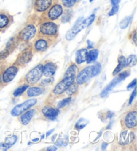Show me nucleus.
<instances>
[{
	"mask_svg": "<svg viewBox=\"0 0 137 151\" xmlns=\"http://www.w3.org/2000/svg\"><path fill=\"white\" fill-rule=\"evenodd\" d=\"M12 146H11L9 144H7L6 142H0V150L2 151H6L9 149Z\"/></svg>",
	"mask_w": 137,
	"mask_h": 151,
	"instance_id": "38",
	"label": "nucleus"
},
{
	"mask_svg": "<svg viewBox=\"0 0 137 151\" xmlns=\"http://www.w3.org/2000/svg\"><path fill=\"white\" fill-rule=\"evenodd\" d=\"M133 130H123L119 138V144L121 145H127L130 144L135 139V134Z\"/></svg>",
	"mask_w": 137,
	"mask_h": 151,
	"instance_id": "17",
	"label": "nucleus"
},
{
	"mask_svg": "<svg viewBox=\"0 0 137 151\" xmlns=\"http://www.w3.org/2000/svg\"><path fill=\"white\" fill-rule=\"evenodd\" d=\"M62 18H61V22L63 23L69 22L71 18H72V11L70 10L69 9H67L66 10H64V12L62 15Z\"/></svg>",
	"mask_w": 137,
	"mask_h": 151,
	"instance_id": "30",
	"label": "nucleus"
},
{
	"mask_svg": "<svg viewBox=\"0 0 137 151\" xmlns=\"http://www.w3.org/2000/svg\"><path fill=\"white\" fill-rule=\"evenodd\" d=\"M37 102H38V100L36 99H28L23 103L15 106L11 111V114L13 116L15 117L19 116L21 114H22L25 111H28V109H30L31 107H33L34 106H35Z\"/></svg>",
	"mask_w": 137,
	"mask_h": 151,
	"instance_id": "9",
	"label": "nucleus"
},
{
	"mask_svg": "<svg viewBox=\"0 0 137 151\" xmlns=\"http://www.w3.org/2000/svg\"><path fill=\"white\" fill-rule=\"evenodd\" d=\"M54 1L55 0H35L33 6L34 12L43 14L52 6Z\"/></svg>",
	"mask_w": 137,
	"mask_h": 151,
	"instance_id": "16",
	"label": "nucleus"
},
{
	"mask_svg": "<svg viewBox=\"0 0 137 151\" xmlns=\"http://www.w3.org/2000/svg\"><path fill=\"white\" fill-rule=\"evenodd\" d=\"M56 145L58 147H62V146L64 145V141H63L62 139H58L56 142Z\"/></svg>",
	"mask_w": 137,
	"mask_h": 151,
	"instance_id": "45",
	"label": "nucleus"
},
{
	"mask_svg": "<svg viewBox=\"0 0 137 151\" xmlns=\"http://www.w3.org/2000/svg\"><path fill=\"white\" fill-rule=\"evenodd\" d=\"M79 85L76 82H74L72 85H71L68 89L66 91V94L68 97H72L73 95H76L78 91Z\"/></svg>",
	"mask_w": 137,
	"mask_h": 151,
	"instance_id": "27",
	"label": "nucleus"
},
{
	"mask_svg": "<svg viewBox=\"0 0 137 151\" xmlns=\"http://www.w3.org/2000/svg\"><path fill=\"white\" fill-rule=\"evenodd\" d=\"M110 4H111V6H114L119 4L120 2L121 1V0H110Z\"/></svg>",
	"mask_w": 137,
	"mask_h": 151,
	"instance_id": "44",
	"label": "nucleus"
},
{
	"mask_svg": "<svg viewBox=\"0 0 137 151\" xmlns=\"http://www.w3.org/2000/svg\"><path fill=\"white\" fill-rule=\"evenodd\" d=\"M43 66L44 63H39L34 67L21 79L20 83H26L30 86L36 85L43 76Z\"/></svg>",
	"mask_w": 137,
	"mask_h": 151,
	"instance_id": "4",
	"label": "nucleus"
},
{
	"mask_svg": "<svg viewBox=\"0 0 137 151\" xmlns=\"http://www.w3.org/2000/svg\"><path fill=\"white\" fill-rule=\"evenodd\" d=\"M126 58L125 56L121 55L118 57V65L112 72L113 76H116V75H117L124 68H125V67H126Z\"/></svg>",
	"mask_w": 137,
	"mask_h": 151,
	"instance_id": "22",
	"label": "nucleus"
},
{
	"mask_svg": "<svg viewBox=\"0 0 137 151\" xmlns=\"http://www.w3.org/2000/svg\"><path fill=\"white\" fill-rule=\"evenodd\" d=\"M130 70L129 69H127L125 70L124 71H122L121 73L118 74V75H119V76L122 78L123 80H125L126 77H128L129 75H130Z\"/></svg>",
	"mask_w": 137,
	"mask_h": 151,
	"instance_id": "39",
	"label": "nucleus"
},
{
	"mask_svg": "<svg viewBox=\"0 0 137 151\" xmlns=\"http://www.w3.org/2000/svg\"><path fill=\"white\" fill-rule=\"evenodd\" d=\"M39 139H34L33 141H38Z\"/></svg>",
	"mask_w": 137,
	"mask_h": 151,
	"instance_id": "51",
	"label": "nucleus"
},
{
	"mask_svg": "<svg viewBox=\"0 0 137 151\" xmlns=\"http://www.w3.org/2000/svg\"><path fill=\"white\" fill-rule=\"evenodd\" d=\"M102 65L99 62H96L93 65V72H92V77H96L98 75L101 71Z\"/></svg>",
	"mask_w": 137,
	"mask_h": 151,
	"instance_id": "33",
	"label": "nucleus"
},
{
	"mask_svg": "<svg viewBox=\"0 0 137 151\" xmlns=\"http://www.w3.org/2000/svg\"><path fill=\"white\" fill-rule=\"evenodd\" d=\"M46 150L48 151H54V150H56L57 148L56 147H55V146H50V147L47 148Z\"/></svg>",
	"mask_w": 137,
	"mask_h": 151,
	"instance_id": "47",
	"label": "nucleus"
},
{
	"mask_svg": "<svg viewBox=\"0 0 137 151\" xmlns=\"http://www.w3.org/2000/svg\"><path fill=\"white\" fill-rule=\"evenodd\" d=\"M64 10V7L61 4L54 2L52 6L42 14L44 21H52V22L57 21L62 16Z\"/></svg>",
	"mask_w": 137,
	"mask_h": 151,
	"instance_id": "8",
	"label": "nucleus"
},
{
	"mask_svg": "<svg viewBox=\"0 0 137 151\" xmlns=\"http://www.w3.org/2000/svg\"><path fill=\"white\" fill-rule=\"evenodd\" d=\"M136 79H134L133 81H132V82L130 83V84H129V85H128L127 88H128V90L130 89V88H133L135 87V86H136Z\"/></svg>",
	"mask_w": 137,
	"mask_h": 151,
	"instance_id": "43",
	"label": "nucleus"
},
{
	"mask_svg": "<svg viewBox=\"0 0 137 151\" xmlns=\"http://www.w3.org/2000/svg\"><path fill=\"white\" fill-rule=\"evenodd\" d=\"M124 80L118 75L114 79H113L112 81L106 86V87L104 88V89L102 91V93H101V97L102 98L106 97V96L109 94V93L113 90V88H114L118 83Z\"/></svg>",
	"mask_w": 137,
	"mask_h": 151,
	"instance_id": "20",
	"label": "nucleus"
},
{
	"mask_svg": "<svg viewBox=\"0 0 137 151\" xmlns=\"http://www.w3.org/2000/svg\"><path fill=\"white\" fill-rule=\"evenodd\" d=\"M72 97H68L67 98L64 99L63 100L59 101V102L57 103V105L56 106L58 109H64L66 107V106H67L68 105H69V104L71 103V101H72Z\"/></svg>",
	"mask_w": 137,
	"mask_h": 151,
	"instance_id": "31",
	"label": "nucleus"
},
{
	"mask_svg": "<svg viewBox=\"0 0 137 151\" xmlns=\"http://www.w3.org/2000/svg\"><path fill=\"white\" fill-rule=\"evenodd\" d=\"M13 22L14 17L12 15L6 11H0V32H6Z\"/></svg>",
	"mask_w": 137,
	"mask_h": 151,
	"instance_id": "14",
	"label": "nucleus"
},
{
	"mask_svg": "<svg viewBox=\"0 0 137 151\" xmlns=\"http://www.w3.org/2000/svg\"><path fill=\"white\" fill-rule=\"evenodd\" d=\"M10 54L11 53H10L7 49H4V50H2L0 52V61H4V60L6 59Z\"/></svg>",
	"mask_w": 137,
	"mask_h": 151,
	"instance_id": "36",
	"label": "nucleus"
},
{
	"mask_svg": "<svg viewBox=\"0 0 137 151\" xmlns=\"http://www.w3.org/2000/svg\"><path fill=\"white\" fill-rule=\"evenodd\" d=\"M45 91V88L41 85H32L30 86L26 91L23 93V99H28L38 97L43 94Z\"/></svg>",
	"mask_w": 137,
	"mask_h": 151,
	"instance_id": "15",
	"label": "nucleus"
},
{
	"mask_svg": "<svg viewBox=\"0 0 137 151\" xmlns=\"http://www.w3.org/2000/svg\"><path fill=\"white\" fill-rule=\"evenodd\" d=\"M59 24L52 21H44L39 25L38 35L56 40L58 36Z\"/></svg>",
	"mask_w": 137,
	"mask_h": 151,
	"instance_id": "2",
	"label": "nucleus"
},
{
	"mask_svg": "<svg viewBox=\"0 0 137 151\" xmlns=\"http://www.w3.org/2000/svg\"><path fill=\"white\" fill-rule=\"evenodd\" d=\"M136 88L134 87L133 92L131 94V96H130V99H129V101H128V105H130L131 104H132V103H133L134 99L136 97Z\"/></svg>",
	"mask_w": 137,
	"mask_h": 151,
	"instance_id": "41",
	"label": "nucleus"
},
{
	"mask_svg": "<svg viewBox=\"0 0 137 151\" xmlns=\"http://www.w3.org/2000/svg\"><path fill=\"white\" fill-rule=\"evenodd\" d=\"M114 115V113L110 111H107V112H106V113H104V116L105 119H111V118H112Z\"/></svg>",
	"mask_w": 137,
	"mask_h": 151,
	"instance_id": "42",
	"label": "nucleus"
},
{
	"mask_svg": "<svg viewBox=\"0 0 137 151\" xmlns=\"http://www.w3.org/2000/svg\"><path fill=\"white\" fill-rule=\"evenodd\" d=\"M55 1H57V0H55Z\"/></svg>",
	"mask_w": 137,
	"mask_h": 151,
	"instance_id": "54",
	"label": "nucleus"
},
{
	"mask_svg": "<svg viewBox=\"0 0 137 151\" xmlns=\"http://www.w3.org/2000/svg\"><path fill=\"white\" fill-rule=\"evenodd\" d=\"M130 39L134 43V45H136V29H134L133 32H132L131 35L130 36Z\"/></svg>",
	"mask_w": 137,
	"mask_h": 151,
	"instance_id": "40",
	"label": "nucleus"
},
{
	"mask_svg": "<svg viewBox=\"0 0 137 151\" xmlns=\"http://www.w3.org/2000/svg\"><path fill=\"white\" fill-rule=\"evenodd\" d=\"M54 41H56V40L37 34L31 48H32L34 52L44 53L50 47Z\"/></svg>",
	"mask_w": 137,
	"mask_h": 151,
	"instance_id": "7",
	"label": "nucleus"
},
{
	"mask_svg": "<svg viewBox=\"0 0 137 151\" xmlns=\"http://www.w3.org/2000/svg\"><path fill=\"white\" fill-rule=\"evenodd\" d=\"M78 67L76 66V64L72 63L70 65L69 67H68V69L66 70V71L65 72L63 78L70 77H76V75L78 74Z\"/></svg>",
	"mask_w": 137,
	"mask_h": 151,
	"instance_id": "23",
	"label": "nucleus"
},
{
	"mask_svg": "<svg viewBox=\"0 0 137 151\" xmlns=\"http://www.w3.org/2000/svg\"><path fill=\"white\" fill-rule=\"evenodd\" d=\"M54 131V129H52V130H50V131H49L48 132H47V133H46V137H49L50 135L52 132H53Z\"/></svg>",
	"mask_w": 137,
	"mask_h": 151,
	"instance_id": "49",
	"label": "nucleus"
},
{
	"mask_svg": "<svg viewBox=\"0 0 137 151\" xmlns=\"http://www.w3.org/2000/svg\"><path fill=\"white\" fill-rule=\"evenodd\" d=\"M75 78L76 77H65L63 78L61 81H60L50 93V95L48 96V99H47V102L48 103H52V101H54L56 98L61 97L63 94L66 91L68 87L74 82H75Z\"/></svg>",
	"mask_w": 137,
	"mask_h": 151,
	"instance_id": "3",
	"label": "nucleus"
},
{
	"mask_svg": "<svg viewBox=\"0 0 137 151\" xmlns=\"http://www.w3.org/2000/svg\"><path fill=\"white\" fill-rule=\"evenodd\" d=\"M34 51L32 48L29 47L22 51L18 55L14 64L19 67H24L31 61L33 57Z\"/></svg>",
	"mask_w": 137,
	"mask_h": 151,
	"instance_id": "11",
	"label": "nucleus"
},
{
	"mask_svg": "<svg viewBox=\"0 0 137 151\" xmlns=\"http://www.w3.org/2000/svg\"><path fill=\"white\" fill-rule=\"evenodd\" d=\"M38 34V29L32 23H27L16 35V38L20 43H28L36 37Z\"/></svg>",
	"mask_w": 137,
	"mask_h": 151,
	"instance_id": "5",
	"label": "nucleus"
},
{
	"mask_svg": "<svg viewBox=\"0 0 137 151\" xmlns=\"http://www.w3.org/2000/svg\"><path fill=\"white\" fill-rule=\"evenodd\" d=\"M88 120L84 118H81L78 120V121L76 122V123L75 124V129L77 130V131H80V130L84 129V127L88 124Z\"/></svg>",
	"mask_w": 137,
	"mask_h": 151,
	"instance_id": "32",
	"label": "nucleus"
},
{
	"mask_svg": "<svg viewBox=\"0 0 137 151\" xmlns=\"http://www.w3.org/2000/svg\"><path fill=\"white\" fill-rule=\"evenodd\" d=\"M136 109H131L122 114L120 120V124L122 130H133L136 131L137 125Z\"/></svg>",
	"mask_w": 137,
	"mask_h": 151,
	"instance_id": "6",
	"label": "nucleus"
},
{
	"mask_svg": "<svg viewBox=\"0 0 137 151\" xmlns=\"http://www.w3.org/2000/svg\"><path fill=\"white\" fill-rule=\"evenodd\" d=\"M18 45H19V42H18L16 36H15V37H12L8 41H7L5 49H7L10 53H13V51H15V49L17 47Z\"/></svg>",
	"mask_w": 137,
	"mask_h": 151,
	"instance_id": "24",
	"label": "nucleus"
},
{
	"mask_svg": "<svg viewBox=\"0 0 137 151\" xmlns=\"http://www.w3.org/2000/svg\"><path fill=\"white\" fill-rule=\"evenodd\" d=\"M4 87V85L3 83V81H2V73L0 72V88Z\"/></svg>",
	"mask_w": 137,
	"mask_h": 151,
	"instance_id": "48",
	"label": "nucleus"
},
{
	"mask_svg": "<svg viewBox=\"0 0 137 151\" xmlns=\"http://www.w3.org/2000/svg\"><path fill=\"white\" fill-rule=\"evenodd\" d=\"M118 9H119V6L117 5V6H112V9H110V11L109 13V16H113V15H116L118 12Z\"/></svg>",
	"mask_w": 137,
	"mask_h": 151,
	"instance_id": "37",
	"label": "nucleus"
},
{
	"mask_svg": "<svg viewBox=\"0 0 137 151\" xmlns=\"http://www.w3.org/2000/svg\"><path fill=\"white\" fill-rule=\"evenodd\" d=\"M18 71H19V67L14 63L6 67V69L2 72V81L4 85H6L12 81L16 76Z\"/></svg>",
	"mask_w": 137,
	"mask_h": 151,
	"instance_id": "12",
	"label": "nucleus"
},
{
	"mask_svg": "<svg viewBox=\"0 0 137 151\" xmlns=\"http://www.w3.org/2000/svg\"><path fill=\"white\" fill-rule=\"evenodd\" d=\"M57 64L52 61H47L43 66V75L46 77H52L56 73Z\"/></svg>",
	"mask_w": 137,
	"mask_h": 151,
	"instance_id": "19",
	"label": "nucleus"
},
{
	"mask_svg": "<svg viewBox=\"0 0 137 151\" xmlns=\"http://www.w3.org/2000/svg\"><path fill=\"white\" fill-rule=\"evenodd\" d=\"M95 17V14H92L84 19L83 17H79L77 21L75 22L74 25H73V27L66 34V40H72L76 37V35L78 33H80L82 30L89 27L94 22Z\"/></svg>",
	"mask_w": 137,
	"mask_h": 151,
	"instance_id": "1",
	"label": "nucleus"
},
{
	"mask_svg": "<svg viewBox=\"0 0 137 151\" xmlns=\"http://www.w3.org/2000/svg\"><path fill=\"white\" fill-rule=\"evenodd\" d=\"M36 113V109H30L28 111H25L24 113L21 114L18 117V121L22 125H27L30 123L33 117Z\"/></svg>",
	"mask_w": 137,
	"mask_h": 151,
	"instance_id": "18",
	"label": "nucleus"
},
{
	"mask_svg": "<svg viewBox=\"0 0 137 151\" xmlns=\"http://www.w3.org/2000/svg\"><path fill=\"white\" fill-rule=\"evenodd\" d=\"M0 68H1V61H0Z\"/></svg>",
	"mask_w": 137,
	"mask_h": 151,
	"instance_id": "53",
	"label": "nucleus"
},
{
	"mask_svg": "<svg viewBox=\"0 0 137 151\" xmlns=\"http://www.w3.org/2000/svg\"><path fill=\"white\" fill-rule=\"evenodd\" d=\"M87 49H80L76 51L75 55V62L76 64L80 65L86 61L87 55H88Z\"/></svg>",
	"mask_w": 137,
	"mask_h": 151,
	"instance_id": "21",
	"label": "nucleus"
},
{
	"mask_svg": "<svg viewBox=\"0 0 137 151\" xmlns=\"http://www.w3.org/2000/svg\"><path fill=\"white\" fill-rule=\"evenodd\" d=\"M87 43H88V49H92L93 48V46H94V43L92 42L90 40L87 41Z\"/></svg>",
	"mask_w": 137,
	"mask_h": 151,
	"instance_id": "46",
	"label": "nucleus"
},
{
	"mask_svg": "<svg viewBox=\"0 0 137 151\" xmlns=\"http://www.w3.org/2000/svg\"><path fill=\"white\" fill-rule=\"evenodd\" d=\"M42 116L44 119L48 121H55L59 115V109L56 106L52 105V103H48L42 106L40 109Z\"/></svg>",
	"mask_w": 137,
	"mask_h": 151,
	"instance_id": "10",
	"label": "nucleus"
},
{
	"mask_svg": "<svg viewBox=\"0 0 137 151\" xmlns=\"http://www.w3.org/2000/svg\"><path fill=\"white\" fill-rule=\"evenodd\" d=\"M107 146H108V144H106V143L104 142L103 144H102V150H105V149H106V148Z\"/></svg>",
	"mask_w": 137,
	"mask_h": 151,
	"instance_id": "50",
	"label": "nucleus"
},
{
	"mask_svg": "<svg viewBox=\"0 0 137 151\" xmlns=\"http://www.w3.org/2000/svg\"><path fill=\"white\" fill-rule=\"evenodd\" d=\"M17 140V136L14 135V136H12L11 137H7L6 139V140H5V142L7 143V144H9L11 146H12L13 145H14L15 143L16 142Z\"/></svg>",
	"mask_w": 137,
	"mask_h": 151,
	"instance_id": "35",
	"label": "nucleus"
},
{
	"mask_svg": "<svg viewBox=\"0 0 137 151\" xmlns=\"http://www.w3.org/2000/svg\"><path fill=\"white\" fill-rule=\"evenodd\" d=\"M92 72H93V66L86 67L82 69L80 72L78 73L75 78V82L78 85L85 84L92 78Z\"/></svg>",
	"mask_w": 137,
	"mask_h": 151,
	"instance_id": "13",
	"label": "nucleus"
},
{
	"mask_svg": "<svg viewBox=\"0 0 137 151\" xmlns=\"http://www.w3.org/2000/svg\"><path fill=\"white\" fill-rule=\"evenodd\" d=\"M132 19V17L131 16H126L125 18L121 20V22H120V27L121 29H126L128 27V25L130 24V21Z\"/></svg>",
	"mask_w": 137,
	"mask_h": 151,
	"instance_id": "34",
	"label": "nucleus"
},
{
	"mask_svg": "<svg viewBox=\"0 0 137 151\" xmlns=\"http://www.w3.org/2000/svg\"><path fill=\"white\" fill-rule=\"evenodd\" d=\"M136 65V55H130L126 58V67H133Z\"/></svg>",
	"mask_w": 137,
	"mask_h": 151,
	"instance_id": "29",
	"label": "nucleus"
},
{
	"mask_svg": "<svg viewBox=\"0 0 137 151\" xmlns=\"http://www.w3.org/2000/svg\"><path fill=\"white\" fill-rule=\"evenodd\" d=\"M80 0H61L62 6L66 9H71L76 6Z\"/></svg>",
	"mask_w": 137,
	"mask_h": 151,
	"instance_id": "28",
	"label": "nucleus"
},
{
	"mask_svg": "<svg viewBox=\"0 0 137 151\" xmlns=\"http://www.w3.org/2000/svg\"><path fill=\"white\" fill-rule=\"evenodd\" d=\"M30 87V85L26 84V83H22V85H20L19 87H18L16 89H15L14 92L12 93V97H20V96L22 95L23 93H24L26 89Z\"/></svg>",
	"mask_w": 137,
	"mask_h": 151,
	"instance_id": "26",
	"label": "nucleus"
},
{
	"mask_svg": "<svg viewBox=\"0 0 137 151\" xmlns=\"http://www.w3.org/2000/svg\"><path fill=\"white\" fill-rule=\"evenodd\" d=\"M99 55V51L96 49H92V50L88 52V55H87V59H86V63L88 64L94 63L97 59H98Z\"/></svg>",
	"mask_w": 137,
	"mask_h": 151,
	"instance_id": "25",
	"label": "nucleus"
},
{
	"mask_svg": "<svg viewBox=\"0 0 137 151\" xmlns=\"http://www.w3.org/2000/svg\"><path fill=\"white\" fill-rule=\"evenodd\" d=\"M44 138V134H43V135H42V139H43Z\"/></svg>",
	"mask_w": 137,
	"mask_h": 151,
	"instance_id": "52",
	"label": "nucleus"
}]
</instances>
